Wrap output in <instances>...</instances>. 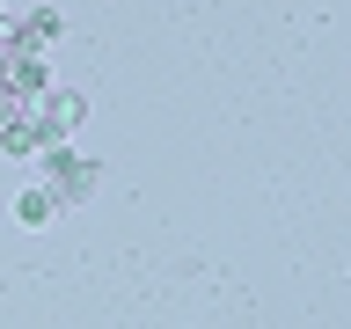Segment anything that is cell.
Masks as SVG:
<instances>
[{
	"label": "cell",
	"instance_id": "obj_1",
	"mask_svg": "<svg viewBox=\"0 0 351 329\" xmlns=\"http://www.w3.org/2000/svg\"><path fill=\"white\" fill-rule=\"evenodd\" d=\"M44 191H59V205H81L88 191H95V161H81V154H66V147H44Z\"/></svg>",
	"mask_w": 351,
	"mask_h": 329
},
{
	"label": "cell",
	"instance_id": "obj_2",
	"mask_svg": "<svg viewBox=\"0 0 351 329\" xmlns=\"http://www.w3.org/2000/svg\"><path fill=\"white\" fill-rule=\"evenodd\" d=\"M29 117H37V132H44V147H66V132L88 117V103L81 95H66V88H44L37 103H29Z\"/></svg>",
	"mask_w": 351,
	"mask_h": 329
},
{
	"label": "cell",
	"instance_id": "obj_3",
	"mask_svg": "<svg viewBox=\"0 0 351 329\" xmlns=\"http://www.w3.org/2000/svg\"><path fill=\"white\" fill-rule=\"evenodd\" d=\"M0 154H44V132L29 103H0Z\"/></svg>",
	"mask_w": 351,
	"mask_h": 329
},
{
	"label": "cell",
	"instance_id": "obj_4",
	"mask_svg": "<svg viewBox=\"0 0 351 329\" xmlns=\"http://www.w3.org/2000/svg\"><path fill=\"white\" fill-rule=\"evenodd\" d=\"M59 29H66V22H59V8H37V15H22V22H15V37H8V44H22V51H44Z\"/></svg>",
	"mask_w": 351,
	"mask_h": 329
},
{
	"label": "cell",
	"instance_id": "obj_5",
	"mask_svg": "<svg viewBox=\"0 0 351 329\" xmlns=\"http://www.w3.org/2000/svg\"><path fill=\"white\" fill-rule=\"evenodd\" d=\"M59 212H66V205H59V191H44V183H29V191L15 197V219H22V227H51Z\"/></svg>",
	"mask_w": 351,
	"mask_h": 329
},
{
	"label": "cell",
	"instance_id": "obj_6",
	"mask_svg": "<svg viewBox=\"0 0 351 329\" xmlns=\"http://www.w3.org/2000/svg\"><path fill=\"white\" fill-rule=\"evenodd\" d=\"M0 37H15V15H0Z\"/></svg>",
	"mask_w": 351,
	"mask_h": 329
}]
</instances>
